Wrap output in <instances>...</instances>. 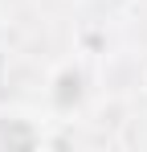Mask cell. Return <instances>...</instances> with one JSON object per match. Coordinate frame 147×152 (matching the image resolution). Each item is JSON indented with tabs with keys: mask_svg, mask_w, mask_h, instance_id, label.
Wrapping results in <instances>:
<instances>
[]
</instances>
